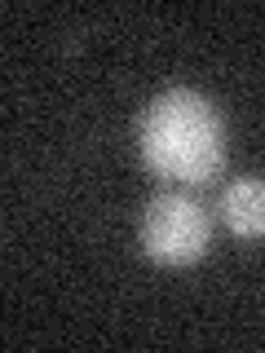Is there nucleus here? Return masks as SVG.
I'll return each instance as SVG.
<instances>
[{"mask_svg":"<svg viewBox=\"0 0 265 353\" xmlns=\"http://www.w3.org/2000/svg\"><path fill=\"white\" fill-rule=\"evenodd\" d=\"M141 163L177 185H208L226 168V119L195 88H168L141 110Z\"/></svg>","mask_w":265,"mask_h":353,"instance_id":"obj_1","label":"nucleus"},{"mask_svg":"<svg viewBox=\"0 0 265 353\" xmlns=\"http://www.w3.org/2000/svg\"><path fill=\"white\" fill-rule=\"evenodd\" d=\"M208 239H213V221L199 208V199L181 190L155 194L141 212V252L164 270H186L204 261Z\"/></svg>","mask_w":265,"mask_h":353,"instance_id":"obj_2","label":"nucleus"},{"mask_svg":"<svg viewBox=\"0 0 265 353\" xmlns=\"http://www.w3.org/2000/svg\"><path fill=\"white\" fill-rule=\"evenodd\" d=\"M221 221L235 239H265V176H239L221 190Z\"/></svg>","mask_w":265,"mask_h":353,"instance_id":"obj_3","label":"nucleus"}]
</instances>
